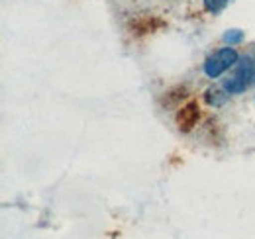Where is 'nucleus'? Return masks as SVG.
Returning a JSON list of instances; mask_svg holds the SVG:
<instances>
[{"label": "nucleus", "mask_w": 255, "mask_h": 239, "mask_svg": "<svg viewBox=\"0 0 255 239\" xmlns=\"http://www.w3.org/2000/svg\"><path fill=\"white\" fill-rule=\"evenodd\" d=\"M254 83H255V57L250 55V57H246V59L238 65L236 73L230 79H226L224 89H226V92H230V94H240V92H244L246 89H250Z\"/></svg>", "instance_id": "nucleus-1"}, {"label": "nucleus", "mask_w": 255, "mask_h": 239, "mask_svg": "<svg viewBox=\"0 0 255 239\" xmlns=\"http://www.w3.org/2000/svg\"><path fill=\"white\" fill-rule=\"evenodd\" d=\"M240 59L238 51L234 47H222L218 49L214 55H210L208 59L204 61V73L210 79H218L220 75H224L230 67H234Z\"/></svg>", "instance_id": "nucleus-2"}, {"label": "nucleus", "mask_w": 255, "mask_h": 239, "mask_svg": "<svg viewBox=\"0 0 255 239\" xmlns=\"http://www.w3.org/2000/svg\"><path fill=\"white\" fill-rule=\"evenodd\" d=\"M198 120H200V108H198V102L192 100V102L185 104L179 110V114H177V125H179L181 131H191L192 127L198 123Z\"/></svg>", "instance_id": "nucleus-3"}, {"label": "nucleus", "mask_w": 255, "mask_h": 239, "mask_svg": "<svg viewBox=\"0 0 255 239\" xmlns=\"http://www.w3.org/2000/svg\"><path fill=\"white\" fill-rule=\"evenodd\" d=\"M163 28V22L159 18H151V16H143V18H137L129 24V30L133 35H145V33H153L155 30Z\"/></svg>", "instance_id": "nucleus-4"}, {"label": "nucleus", "mask_w": 255, "mask_h": 239, "mask_svg": "<svg viewBox=\"0 0 255 239\" xmlns=\"http://www.w3.org/2000/svg\"><path fill=\"white\" fill-rule=\"evenodd\" d=\"M230 0H204V8L210 12V14H218L222 12L224 8L228 6Z\"/></svg>", "instance_id": "nucleus-5"}, {"label": "nucleus", "mask_w": 255, "mask_h": 239, "mask_svg": "<svg viewBox=\"0 0 255 239\" xmlns=\"http://www.w3.org/2000/svg\"><path fill=\"white\" fill-rule=\"evenodd\" d=\"M242 39H244V31H240V30H230L228 33H224V41L230 43V45L240 43Z\"/></svg>", "instance_id": "nucleus-6"}]
</instances>
